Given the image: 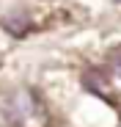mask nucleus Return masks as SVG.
Instances as JSON below:
<instances>
[{
    "mask_svg": "<svg viewBox=\"0 0 121 127\" xmlns=\"http://www.w3.org/2000/svg\"><path fill=\"white\" fill-rule=\"evenodd\" d=\"M85 86L96 89V94H107V91H121V58H116L107 69H96L85 75Z\"/></svg>",
    "mask_w": 121,
    "mask_h": 127,
    "instance_id": "2",
    "label": "nucleus"
},
{
    "mask_svg": "<svg viewBox=\"0 0 121 127\" xmlns=\"http://www.w3.org/2000/svg\"><path fill=\"white\" fill-rule=\"evenodd\" d=\"M6 122L11 127H50V108L33 89H17L6 99Z\"/></svg>",
    "mask_w": 121,
    "mask_h": 127,
    "instance_id": "1",
    "label": "nucleus"
}]
</instances>
